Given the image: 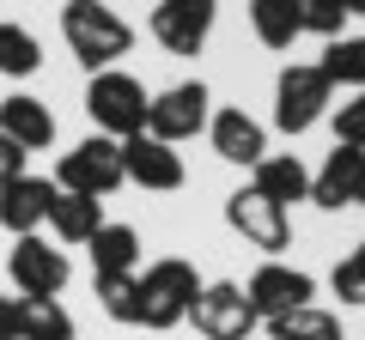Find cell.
I'll list each match as a JSON object with an SVG mask.
<instances>
[{
  "mask_svg": "<svg viewBox=\"0 0 365 340\" xmlns=\"http://www.w3.org/2000/svg\"><path fill=\"white\" fill-rule=\"evenodd\" d=\"M122 183H128V176H122V140H104V134L79 140L73 152L61 158V170H55V188H67V195H91V201L116 195Z\"/></svg>",
  "mask_w": 365,
  "mask_h": 340,
  "instance_id": "4",
  "label": "cell"
},
{
  "mask_svg": "<svg viewBox=\"0 0 365 340\" xmlns=\"http://www.w3.org/2000/svg\"><path fill=\"white\" fill-rule=\"evenodd\" d=\"M207 134H213V152H220L225 164H250L256 170L262 158H268V134H262V122L244 116V110H220V116L207 122Z\"/></svg>",
  "mask_w": 365,
  "mask_h": 340,
  "instance_id": "15",
  "label": "cell"
},
{
  "mask_svg": "<svg viewBox=\"0 0 365 340\" xmlns=\"http://www.w3.org/2000/svg\"><path fill=\"white\" fill-rule=\"evenodd\" d=\"M359 207H365V195H359Z\"/></svg>",
  "mask_w": 365,
  "mask_h": 340,
  "instance_id": "33",
  "label": "cell"
},
{
  "mask_svg": "<svg viewBox=\"0 0 365 340\" xmlns=\"http://www.w3.org/2000/svg\"><path fill=\"white\" fill-rule=\"evenodd\" d=\"M244 298H250V310H256L262 322H268V316H287V310H299V304H311V298H317V280L304 274V267L262 262L256 274H250Z\"/></svg>",
  "mask_w": 365,
  "mask_h": 340,
  "instance_id": "11",
  "label": "cell"
},
{
  "mask_svg": "<svg viewBox=\"0 0 365 340\" xmlns=\"http://www.w3.org/2000/svg\"><path fill=\"white\" fill-rule=\"evenodd\" d=\"M250 25L268 49H292L299 37V0H250Z\"/></svg>",
  "mask_w": 365,
  "mask_h": 340,
  "instance_id": "21",
  "label": "cell"
},
{
  "mask_svg": "<svg viewBox=\"0 0 365 340\" xmlns=\"http://www.w3.org/2000/svg\"><path fill=\"white\" fill-rule=\"evenodd\" d=\"M6 274H13L19 298H61V286H67L73 267H67V249H49L37 231H31V237H19V243H13Z\"/></svg>",
  "mask_w": 365,
  "mask_h": 340,
  "instance_id": "9",
  "label": "cell"
},
{
  "mask_svg": "<svg viewBox=\"0 0 365 340\" xmlns=\"http://www.w3.org/2000/svg\"><path fill=\"white\" fill-rule=\"evenodd\" d=\"M189 322H195V334H201V340H250L262 316L250 310L244 286L220 280V286H201V298L189 304Z\"/></svg>",
  "mask_w": 365,
  "mask_h": 340,
  "instance_id": "7",
  "label": "cell"
},
{
  "mask_svg": "<svg viewBox=\"0 0 365 340\" xmlns=\"http://www.w3.org/2000/svg\"><path fill=\"white\" fill-rule=\"evenodd\" d=\"M335 146H359L365 152V92H353L347 104L335 110Z\"/></svg>",
  "mask_w": 365,
  "mask_h": 340,
  "instance_id": "28",
  "label": "cell"
},
{
  "mask_svg": "<svg viewBox=\"0 0 365 340\" xmlns=\"http://www.w3.org/2000/svg\"><path fill=\"white\" fill-rule=\"evenodd\" d=\"M225 225H232L244 243L268 249V262L292 243V219H287V207H274V201L256 195V188H237V195H225Z\"/></svg>",
  "mask_w": 365,
  "mask_h": 340,
  "instance_id": "8",
  "label": "cell"
},
{
  "mask_svg": "<svg viewBox=\"0 0 365 340\" xmlns=\"http://www.w3.org/2000/svg\"><path fill=\"white\" fill-rule=\"evenodd\" d=\"M25 340H73V316L61 298H25Z\"/></svg>",
  "mask_w": 365,
  "mask_h": 340,
  "instance_id": "25",
  "label": "cell"
},
{
  "mask_svg": "<svg viewBox=\"0 0 365 340\" xmlns=\"http://www.w3.org/2000/svg\"><path fill=\"white\" fill-rule=\"evenodd\" d=\"M49 201H55L49 176H13V183L0 188V225L13 237H31L37 225H49Z\"/></svg>",
  "mask_w": 365,
  "mask_h": 340,
  "instance_id": "14",
  "label": "cell"
},
{
  "mask_svg": "<svg viewBox=\"0 0 365 340\" xmlns=\"http://www.w3.org/2000/svg\"><path fill=\"white\" fill-rule=\"evenodd\" d=\"M329 286H335V298H341V304H365V255H359V249H353L347 262H335Z\"/></svg>",
  "mask_w": 365,
  "mask_h": 340,
  "instance_id": "27",
  "label": "cell"
},
{
  "mask_svg": "<svg viewBox=\"0 0 365 340\" xmlns=\"http://www.w3.org/2000/svg\"><path fill=\"white\" fill-rule=\"evenodd\" d=\"M359 255H365V243H359Z\"/></svg>",
  "mask_w": 365,
  "mask_h": 340,
  "instance_id": "32",
  "label": "cell"
},
{
  "mask_svg": "<svg viewBox=\"0 0 365 340\" xmlns=\"http://www.w3.org/2000/svg\"><path fill=\"white\" fill-rule=\"evenodd\" d=\"M317 67H323L329 85H353V92H365V37H335Z\"/></svg>",
  "mask_w": 365,
  "mask_h": 340,
  "instance_id": "23",
  "label": "cell"
},
{
  "mask_svg": "<svg viewBox=\"0 0 365 340\" xmlns=\"http://www.w3.org/2000/svg\"><path fill=\"white\" fill-rule=\"evenodd\" d=\"M195 298H201L195 262H177V255L153 262L140 274V328H177V322H189V304H195Z\"/></svg>",
  "mask_w": 365,
  "mask_h": 340,
  "instance_id": "3",
  "label": "cell"
},
{
  "mask_svg": "<svg viewBox=\"0 0 365 340\" xmlns=\"http://www.w3.org/2000/svg\"><path fill=\"white\" fill-rule=\"evenodd\" d=\"M268 328L274 340H347L341 334V316H329L323 304H299V310H287V316H268Z\"/></svg>",
  "mask_w": 365,
  "mask_h": 340,
  "instance_id": "20",
  "label": "cell"
},
{
  "mask_svg": "<svg viewBox=\"0 0 365 340\" xmlns=\"http://www.w3.org/2000/svg\"><path fill=\"white\" fill-rule=\"evenodd\" d=\"M146 85L134 73H91V85H86V116H91V128L104 134V140H134V134H146Z\"/></svg>",
  "mask_w": 365,
  "mask_h": 340,
  "instance_id": "2",
  "label": "cell"
},
{
  "mask_svg": "<svg viewBox=\"0 0 365 340\" xmlns=\"http://www.w3.org/2000/svg\"><path fill=\"white\" fill-rule=\"evenodd\" d=\"M49 231L61 237V243H91V237L104 231V201L55 188V201H49Z\"/></svg>",
  "mask_w": 365,
  "mask_h": 340,
  "instance_id": "18",
  "label": "cell"
},
{
  "mask_svg": "<svg viewBox=\"0 0 365 340\" xmlns=\"http://www.w3.org/2000/svg\"><path fill=\"white\" fill-rule=\"evenodd\" d=\"M13 176H25V152H19V146L0 134V188L13 183Z\"/></svg>",
  "mask_w": 365,
  "mask_h": 340,
  "instance_id": "30",
  "label": "cell"
},
{
  "mask_svg": "<svg viewBox=\"0 0 365 340\" xmlns=\"http://www.w3.org/2000/svg\"><path fill=\"white\" fill-rule=\"evenodd\" d=\"M250 188L268 195L274 207H292V201H311V170H304L292 152H268L256 164V183H250Z\"/></svg>",
  "mask_w": 365,
  "mask_h": 340,
  "instance_id": "17",
  "label": "cell"
},
{
  "mask_svg": "<svg viewBox=\"0 0 365 340\" xmlns=\"http://www.w3.org/2000/svg\"><path fill=\"white\" fill-rule=\"evenodd\" d=\"M329 92H335V85L323 79V67H317V61H292L287 73L274 79V128H280V134L317 128L323 110H329Z\"/></svg>",
  "mask_w": 365,
  "mask_h": 340,
  "instance_id": "5",
  "label": "cell"
},
{
  "mask_svg": "<svg viewBox=\"0 0 365 340\" xmlns=\"http://www.w3.org/2000/svg\"><path fill=\"white\" fill-rule=\"evenodd\" d=\"M359 195H365V152L359 146H335L329 164L311 176V201L341 213V207H359Z\"/></svg>",
  "mask_w": 365,
  "mask_h": 340,
  "instance_id": "13",
  "label": "cell"
},
{
  "mask_svg": "<svg viewBox=\"0 0 365 340\" xmlns=\"http://www.w3.org/2000/svg\"><path fill=\"white\" fill-rule=\"evenodd\" d=\"M140 267V231L134 225H110L91 237V280H104V274H134Z\"/></svg>",
  "mask_w": 365,
  "mask_h": 340,
  "instance_id": "19",
  "label": "cell"
},
{
  "mask_svg": "<svg viewBox=\"0 0 365 340\" xmlns=\"http://www.w3.org/2000/svg\"><path fill=\"white\" fill-rule=\"evenodd\" d=\"M347 6V18H365V0H341Z\"/></svg>",
  "mask_w": 365,
  "mask_h": 340,
  "instance_id": "31",
  "label": "cell"
},
{
  "mask_svg": "<svg viewBox=\"0 0 365 340\" xmlns=\"http://www.w3.org/2000/svg\"><path fill=\"white\" fill-rule=\"evenodd\" d=\"M0 340H25V298H0Z\"/></svg>",
  "mask_w": 365,
  "mask_h": 340,
  "instance_id": "29",
  "label": "cell"
},
{
  "mask_svg": "<svg viewBox=\"0 0 365 340\" xmlns=\"http://www.w3.org/2000/svg\"><path fill=\"white\" fill-rule=\"evenodd\" d=\"M220 0H158L153 6V37L170 55H201V43L213 37Z\"/></svg>",
  "mask_w": 365,
  "mask_h": 340,
  "instance_id": "10",
  "label": "cell"
},
{
  "mask_svg": "<svg viewBox=\"0 0 365 340\" xmlns=\"http://www.w3.org/2000/svg\"><path fill=\"white\" fill-rule=\"evenodd\" d=\"M122 176L153 188V195H170V188H182V158H177V146L134 134V140H122Z\"/></svg>",
  "mask_w": 365,
  "mask_h": 340,
  "instance_id": "12",
  "label": "cell"
},
{
  "mask_svg": "<svg viewBox=\"0 0 365 340\" xmlns=\"http://www.w3.org/2000/svg\"><path fill=\"white\" fill-rule=\"evenodd\" d=\"M91 286H98V304H104L110 322L140 328V274H104V280H91Z\"/></svg>",
  "mask_w": 365,
  "mask_h": 340,
  "instance_id": "22",
  "label": "cell"
},
{
  "mask_svg": "<svg viewBox=\"0 0 365 340\" xmlns=\"http://www.w3.org/2000/svg\"><path fill=\"white\" fill-rule=\"evenodd\" d=\"M0 134H6L19 152H43V146L55 140V116H49V104H43V97L19 92V97H6V104H0Z\"/></svg>",
  "mask_w": 365,
  "mask_h": 340,
  "instance_id": "16",
  "label": "cell"
},
{
  "mask_svg": "<svg viewBox=\"0 0 365 340\" xmlns=\"http://www.w3.org/2000/svg\"><path fill=\"white\" fill-rule=\"evenodd\" d=\"M341 25H347V6L341 0H299V31H317V37L335 43Z\"/></svg>",
  "mask_w": 365,
  "mask_h": 340,
  "instance_id": "26",
  "label": "cell"
},
{
  "mask_svg": "<svg viewBox=\"0 0 365 340\" xmlns=\"http://www.w3.org/2000/svg\"><path fill=\"white\" fill-rule=\"evenodd\" d=\"M207 85L201 79H182V85H170V92H158L153 104H146V134L153 140H165V146H177V140H195L201 128H207Z\"/></svg>",
  "mask_w": 365,
  "mask_h": 340,
  "instance_id": "6",
  "label": "cell"
},
{
  "mask_svg": "<svg viewBox=\"0 0 365 340\" xmlns=\"http://www.w3.org/2000/svg\"><path fill=\"white\" fill-rule=\"evenodd\" d=\"M37 67H43L37 37H31L25 25H6V18H0V73L6 79H31Z\"/></svg>",
  "mask_w": 365,
  "mask_h": 340,
  "instance_id": "24",
  "label": "cell"
},
{
  "mask_svg": "<svg viewBox=\"0 0 365 340\" xmlns=\"http://www.w3.org/2000/svg\"><path fill=\"white\" fill-rule=\"evenodd\" d=\"M61 37H67V49H73V61L91 67V73H110V67L134 49L128 18H122L116 6H104V0H67L61 6Z\"/></svg>",
  "mask_w": 365,
  "mask_h": 340,
  "instance_id": "1",
  "label": "cell"
}]
</instances>
